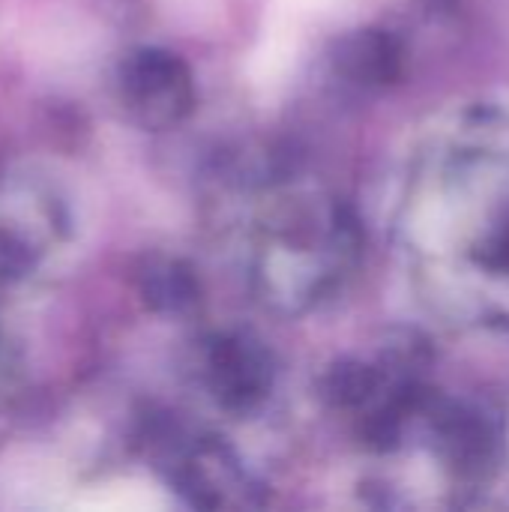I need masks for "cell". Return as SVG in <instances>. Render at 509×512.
<instances>
[{"label":"cell","mask_w":509,"mask_h":512,"mask_svg":"<svg viewBox=\"0 0 509 512\" xmlns=\"http://www.w3.org/2000/svg\"><path fill=\"white\" fill-rule=\"evenodd\" d=\"M390 228L432 318L509 339V102L453 108L411 141Z\"/></svg>","instance_id":"6da1fadb"},{"label":"cell","mask_w":509,"mask_h":512,"mask_svg":"<svg viewBox=\"0 0 509 512\" xmlns=\"http://www.w3.org/2000/svg\"><path fill=\"white\" fill-rule=\"evenodd\" d=\"M231 246L264 309L306 315L345 291L360 261V228L321 180L267 168L231 186Z\"/></svg>","instance_id":"7a4b0ae2"},{"label":"cell","mask_w":509,"mask_h":512,"mask_svg":"<svg viewBox=\"0 0 509 512\" xmlns=\"http://www.w3.org/2000/svg\"><path fill=\"white\" fill-rule=\"evenodd\" d=\"M120 96L141 126L165 129L189 114L195 90L180 57L159 48H141L123 63Z\"/></svg>","instance_id":"3957f363"},{"label":"cell","mask_w":509,"mask_h":512,"mask_svg":"<svg viewBox=\"0 0 509 512\" xmlns=\"http://www.w3.org/2000/svg\"><path fill=\"white\" fill-rule=\"evenodd\" d=\"M201 384L225 411H252L273 387L270 357L246 336H213L201 354Z\"/></svg>","instance_id":"277c9868"},{"label":"cell","mask_w":509,"mask_h":512,"mask_svg":"<svg viewBox=\"0 0 509 512\" xmlns=\"http://www.w3.org/2000/svg\"><path fill=\"white\" fill-rule=\"evenodd\" d=\"M27 264H30V258L18 246V240L12 234H0V273L15 279V276H21L27 270Z\"/></svg>","instance_id":"5b68a950"}]
</instances>
